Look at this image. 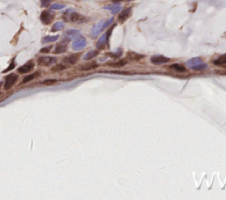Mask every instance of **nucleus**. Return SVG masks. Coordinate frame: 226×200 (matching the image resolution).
Returning <instances> with one entry per match:
<instances>
[{
  "label": "nucleus",
  "instance_id": "nucleus-1",
  "mask_svg": "<svg viewBox=\"0 0 226 200\" xmlns=\"http://www.w3.org/2000/svg\"><path fill=\"white\" fill-rule=\"evenodd\" d=\"M63 19L67 22H83L85 18L72 9H68L63 13Z\"/></svg>",
  "mask_w": 226,
  "mask_h": 200
},
{
  "label": "nucleus",
  "instance_id": "nucleus-2",
  "mask_svg": "<svg viewBox=\"0 0 226 200\" xmlns=\"http://www.w3.org/2000/svg\"><path fill=\"white\" fill-rule=\"evenodd\" d=\"M113 20H114V18H111L107 20H100L99 22H97L96 25L93 26V28H92V31H91L92 36H93V37H96L99 34H101L105 28L111 26V24L113 22Z\"/></svg>",
  "mask_w": 226,
  "mask_h": 200
},
{
  "label": "nucleus",
  "instance_id": "nucleus-3",
  "mask_svg": "<svg viewBox=\"0 0 226 200\" xmlns=\"http://www.w3.org/2000/svg\"><path fill=\"white\" fill-rule=\"evenodd\" d=\"M186 65L192 70L195 71H201V70H205L208 67L207 64L203 62V60L201 57H193V58L189 59L186 62Z\"/></svg>",
  "mask_w": 226,
  "mask_h": 200
},
{
  "label": "nucleus",
  "instance_id": "nucleus-4",
  "mask_svg": "<svg viewBox=\"0 0 226 200\" xmlns=\"http://www.w3.org/2000/svg\"><path fill=\"white\" fill-rule=\"evenodd\" d=\"M114 26H111V29H109L108 31H107L106 34H103V35H102L100 38H99V40L97 41V42H96V48H97L98 49H104V47L106 46V44H107V43H108V42H109V38H110V36H111V32H112Z\"/></svg>",
  "mask_w": 226,
  "mask_h": 200
},
{
  "label": "nucleus",
  "instance_id": "nucleus-5",
  "mask_svg": "<svg viewBox=\"0 0 226 200\" xmlns=\"http://www.w3.org/2000/svg\"><path fill=\"white\" fill-rule=\"evenodd\" d=\"M57 58L55 57H40L37 60V63L41 66H51L55 63H57Z\"/></svg>",
  "mask_w": 226,
  "mask_h": 200
},
{
  "label": "nucleus",
  "instance_id": "nucleus-6",
  "mask_svg": "<svg viewBox=\"0 0 226 200\" xmlns=\"http://www.w3.org/2000/svg\"><path fill=\"white\" fill-rule=\"evenodd\" d=\"M19 76L17 74L11 73L6 77V83H4V90H9L10 88L13 87V86L17 82Z\"/></svg>",
  "mask_w": 226,
  "mask_h": 200
},
{
  "label": "nucleus",
  "instance_id": "nucleus-7",
  "mask_svg": "<svg viewBox=\"0 0 226 200\" xmlns=\"http://www.w3.org/2000/svg\"><path fill=\"white\" fill-rule=\"evenodd\" d=\"M86 46H87V41L84 37H82V36H80L79 38L75 39V41L72 42V49L77 50V51L78 50L83 49Z\"/></svg>",
  "mask_w": 226,
  "mask_h": 200
},
{
  "label": "nucleus",
  "instance_id": "nucleus-8",
  "mask_svg": "<svg viewBox=\"0 0 226 200\" xmlns=\"http://www.w3.org/2000/svg\"><path fill=\"white\" fill-rule=\"evenodd\" d=\"M41 21L44 25H49L52 22L53 19H54V13L50 11H43L41 13Z\"/></svg>",
  "mask_w": 226,
  "mask_h": 200
},
{
  "label": "nucleus",
  "instance_id": "nucleus-9",
  "mask_svg": "<svg viewBox=\"0 0 226 200\" xmlns=\"http://www.w3.org/2000/svg\"><path fill=\"white\" fill-rule=\"evenodd\" d=\"M68 42H69V39L67 38V39L63 40L62 42H60L59 43H57V46L55 47L54 54H62V53L66 52Z\"/></svg>",
  "mask_w": 226,
  "mask_h": 200
},
{
  "label": "nucleus",
  "instance_id": "nucleus-10",
  "mask_svg": "<svg viewBox=\"0 0 226 200\" xmlns=\"http://www.w3.org/2000/svg\"><path fill=\"white\" fill-rule=\"evenodd\" d=\"M34 67H35V63L30 60V61L27 62L25 64H23L22 66L19 67V68L17 69V71H18L19 73H21V74L28 73V72L32 71L34 69Z\"/></svg>",
  "mask_w": 226,
  "mask_h": 200
},
{
  "label": "nucleus",
  "instance_id": "nucleus-11",
  "mask_svg": "<svg viewBox=\"0 0 226 200\" xmlns=\"http://www.w3.org/2000/svg\"><path fill=\"white\" fill-rule=\"evenodd\" d=\"M169 57H164V56H154L150 58V61H151L152 64H155V65H161V64H166V63L170 62Z\"/></svg>",
  "mask_w": 226,
  "mask_h": 200
},
{
  "label": "nucleus",
  "instance_id": "nucleus-12",
  "mask_svg": "<svg viewBox=\"0 0 226 200\" xmlns=\"http://www.w3.org/2000/svg\"><path fill=\"white\" fill-rule=\"evenodd\" d=\"M79 58H80L79 54H72V55H69V56L65 57V58L63 59V62L65 63V64L73 65V64H75L78 62Z\"/></svg>",
  "mask_w": 226,
  "mask_h": 200
},
{
  "label": "nucleus",
  "instance_id": "nucleus-13",
  "mask_svg": "<svg viewBox=\"0 0 226 200\" xmlns=\"http://www.w3.org/2000/svg\"><path fill=\"white\" fill-rule=\"evenodd\" d=\"M65 37H67L68 39H77L79 38L80 36H81V32L79 30H76V29H68L65 31Z\"/></svg>",
  "mask_w": 226,
  "mask_h": 200
},
{
  "label": "nucleus",
  "instance_id": "nucleus-14",
  "mask_svg": "<svg viewBox=\"0 0 226 200\" xmlns=\"http://www.w3.org/2000/svg\"><path fill=\"white\" fill-rule=\"evenodd\" d=\"M131 12H132V8H131V7H128V8H126L124 11H122L119 13V15H118V20H119L120 22L125 21L130 17Z\"/></svg>",
  "mask_w": 226,
  "mask_h": 200
},
{
  "label": "nucleus",
  "instance_id": "nucleus-15",
  "mask_svg": "<svg viewBox=\"0 0 226 200\" xmlns=\"http://www.w3.org/2000/svg\"><path fill=\"white\" fill-rule=\"evenodd\" d=\"M103 9L105 10H109L111 12L112 14H116L119 12L121 9H122V6L120 5L119 4H111V5H107L105 7H103Z\"/></svg>",
  "mask_w": 226,
  "mask_h": 200
},
{
  "label": "nucleus",
  "instance_id": "nucleus-16",
  "mask_svg": "<svg viewBox=\"0 0 226 200\" xmlns=\"http://www.w3.org/2000/svg\"><path fill=\"white\" fill-rule=\"evenodd\" d=\"M98 66V64H96V62H92V63H89V64H86L84 65L81 66L79 68L80 71H89V70H93L94 68Z\"/></svg>",
  "mask_w": 226,
  "mask_h": 200
},
{
  "label": "nucleus",
  "instance_id": "nucleus-17",
  "mask_svg": "<svg viewBox=\"0 0 226 200\" xmlns=\"http://www.w3.org/2000/svg\"><path fill=\"white\" fill-rule=\"evenodd\" d=\"M59 38V35H47L45 37L43 38L42 40V42L43 44L45 43H50V42H54L56 41H57V39Z\"/></svg>",
  "mask_w": 226,
  "mask_h": 200
},
{
  "label": "nucleus",
  "instance_id": "nucleus-18",
  "mask_svg": "<svg viewBox=\"0 0 226 200\" xmlns=\"http://www.w3.org/2000/svg\"><path fill=\"white\" fill-rule=\"evenodd\" d=\"M39 75H40V72L36 71V72H35V73H33V74H30V75H28V76H26L25 78L23 79L22 84H26V83L30 82V81H32L34 79H35V78H37V77H39Z\"/></svg>",
  "mask_w": 226,
  "mask_h": 200
},
{
  "label": "nucleus",
  "instance_id": "nucleus-19",
  "mask_svg": "<svg viewBox=\"0 0 226 200\" xmlns=\"http://www.w3.org/2000/svg\"><path fill=\"white\" fill-rule=\"evenodd\" d=\"M98 50H90V51H88L87 53V54H85V56L83 57V59L86 60V61H87V60H90L92 58H94V57H96L97 55H98Z\"/></svg>",
  "mask_w": 226,
  "mask_h": 200
},
{
  "label": "nucleus",
  "instance_id": "nucleus-20",
  "mask_svg": "<svg viewBox=\"0 0 226 200\" xmlns=\"http://www.w3.org/2000/svg\"><path fill=\"white\" fill-rule=\"evenodd\" d=\"M213 64H216V65H223V64H226V54L217 57V59H215L213 61Z\"/></svg>",
  "mask_w": 226,
  "mask_h": 200
},
{
  "label": "nucleus",
  "instance_id": "nucleus-21",
  "mask_svg": "<svg viewBox=\"0 0 226 200\" xmlns=\"http://www.w3.org/2000/svg\"><path fill=\"white\" fill-rule=\"evenodd\" d=\"M170 68H171V70H173V71H178V72H185L186 71V69L185 68L183 65H181V64H171V65L170 66Z\"/></svg>",
  "mask_w": 226,
  "mask_h": 200
},
{
  "label": "nucleus",
  "instance_id": "nucleus-22",
  "mask_svg": "<svg viewBox=\"0 0 226 200\" xmlns=\"http://www.w3.org/2000/svg\"><path fill=\"white\" fill-rule=\"evenodd\" d=\"M67 68V65H65V64H56L55 66H53L51 68V71L53 72H58V71H64Z\"/></svg>",
  "mask_w": 226,
  "mask_h": 200
},
{
  "label": "nucleus",
  "instance_id": "nucleus-23",
  "mask_svg": "<svg viewBox=\"0 0 226 200\" xmlns=\"http://www.w3.org/2000/svg\"><path fill=\"white\" fill-rule=\"evenodd\" d=\"M64 26H65L64 23L61 22V21H57V22H56L54 25H53L51 31L52 32H57V31L62 30L63 28H64Z\"/></svg>",
  "mask_w": 226,
  "mask_h": 200
},
{
  "label": "nucleus",
  "instance_id": "nucleus-24",
  "mask_svg": "<svg viewBox=\"0 0 226 200\" xmlns=\"http://www.w3.org/2000/svg\"><path fill=\"white\" fill-rule=\"evenodd\" d=\"M128 57L131 58V60H140L144 57V56L140 54H137V53H133V52H128Z\"/></svg>",
  "mask_w": 226,
  "mask_h": 200
},
{
  "label": "nucleus",
  "instance_id": "nucleus-25",
  "mask_svg": "<svg viewBox=\"0 0 226 200\" xmlns=\"http://www.w3.org/2000/svg\"><path fill=\"white\" fill-rule=\"evenodd\" d=\"M109 65L113 66V67H122L126 64V61L125 60H119L118 62H114V63H109Z\"/></svg>",
  "mask_w": 226,
  "mask_h": 200
},
{
  "label": "nucleus",
  "instance_id": "nucleus-26",
  "mask_svg": "<svg viewBox=\"0 0 226 200\" xmlns=\"http://www.w3.org/2000/svg\"><path fill=\"white\" fill-rule=\"evenodd\" d=\"M65 7V4H60V3H56L50 5V10H55V11H58V10H62Z\"/></svg>",
  "mask_w": 226,
  "mask_h": 200
},
{
  "label": "nucleus",
  "instance_id": "nucleus-27",
  "mask_svg": "<svg viewBox=\"0 0 226 200\" xmlns=\"http://www.w3.org/2000/svg\"><path fill=\"white\" fill-rule=\"evenodd\" d=\"M15 67H16V63H15V57H14V58L12 60V62H11V64H10V65L7 67L6 70H4V71H3V73H6V72H7V71H12V70L14 69Z\"/></svg>",
  "mask_w": 226,
  "mask_h": 200
},
{
  "label": "nucleus",
  "instance_id": "nucleus-28",
  "mask_svg": "<svg viewBox=\"0 0 226 200\" xmlns=\"http://www.w3.org/2000/svg\"><path fill=\"white\" fill-rule=\"evenodd\" d=\"M57 79H45V80L43 81V84L44 85H53V84L57 83Z\"/></svg>",
  "mask_w": 226,
  "mask_h": 200
},
{
  "label": "nucleus",
  "instance_id": "nucleus-29",
  "mask_svg": "<svg viewBox=\"0 0 226 200\" xmlns=\"http://www.w3.org/2000/svg\"><path fill=\"white\" fill-rule=\"evenodd\" d=\"M121 55H122V50H121L120 49H118L117 51H115L114 53H111V56L114 57V58H118L119 57H121Z\"/></svg>",
  "mask_w": 226,
  "mask_h": 200
},
{
  "label": "nucleus",
  "instance_id": "nucleus-30",
  "mask_svg": "<svg viewBox=\"0 0 226 200\" xmlns=\"http://www.w3.org/2000/svg\"><path fill=\"white\" fill-rule=\"evenodd\" d=\"M52 49V46H47V47H44L43 49H40V53H43V54H47V53H50V50Z\"/></svg>",
  "mask_w": 226,
  "mask_h": 200
},
{
  "label": "nucleus",
  "instance_id": "nucleus-31",
  "mask_svg": "<svg viewBox=\"0 0 226 200\" xmlns=\"http://www.w3.org/2000/svg\"><path fill=\"white\" fill-rule=\"evenodd\" d=\"M52 0H41V3H42V6L43 7H46V6H49L51 3Z\"/></svg>",
  "mask_w": 226,
  "mask_h": 200
},
{
  "label": "nucleus",
  "instance_id": "nucleus-32",
  "mask_svg": "<svg viewBox=\"0 0 226 200\" xmlns=\"http://www.w3.org/2000/svg\"><path fill=\"white\" fill-rule=\"evenodd\" d=\"M114 2H115V3H118V2H119V1H122V0H113Z\"/></svg>",
  "mask_w": 226,
  "mask_h": 200
},
{
  "label": "nucleus",
  "instance_id": "nucleus-33",
  "mask_svg": "<svg viewBox=\"0 0 226 200\" xmlns=\"http://www.w3.org/2000/svg\"><path fill=\"white\" fill-rule=\"evenodd\" d=\"M1 86H2V82H0V87H1Z\"/></svg>",
  "mask_w": 226,
  "mask_h": 200
},
{
  "label": "nucleus",
  "instance_id": "nucleus-34",
  "mask_svg": "<svg viewBox=\"0 0 226 200\" xmlns=\"http://www.w3.org/2000/svg\"><path fill=\"white\" fill-rule=\"evenodd\" d=\"M127 1H133V0H127Z\"/></svg>",
  "mask_w": 226,
  "mask_h": 200
},
{
  "label": "nucleus",
  "instance_id": "nucleus-35",
  "mask_svg": "<svg viewBox=\"0 0 226 200\" xmlns=\"http://www.w3.org/2000/svg\"><path fill=\"white\" fill-rule=\"evenodd\" d=\"M85 1H88V0H85Z\"/></svg>",
  "mask_w": 226,
  "mask_h": 200
}]
</instances>
